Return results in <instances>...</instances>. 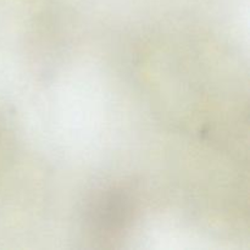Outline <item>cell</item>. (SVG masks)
<instances>
[{
	"instance_id": "obj_1",
	"label": "cell",
	"mask_w": 250,
	"mask_h": 250,
	"mask_svg": "<svg viewBox=\"0 0 250 250\" xmlns=\"http://www.w3.org/2000/svg\"><path fill=\"white\" fill-rule=\"evenodd\" d=\"M128 215V205L126 199L120 194H109L102 198L93 212L95 226L103 232H112L122 227Z\"/></svg>"
}]
</instances>
